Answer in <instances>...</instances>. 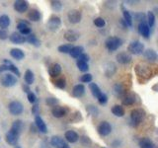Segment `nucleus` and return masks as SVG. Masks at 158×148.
Here are the masks:
<instances>
[{
	"label": "nucleus",
	"instance_id": "nucleus-1",
	"mask_svg": "<svg viewBox=\"0 0 158 148\" xmlns=\"http://www.w3.org/2000/svg\"><path fill=\"white\" fill-rule=\"evenodd\" d=\"M145 117V111L142 109H135L131 113V122L133 126L138 125L139 123L144 120Z\"/></svg>",
	"mask_w": 158,
	"mask_h": 148
},
{
	"label": "nucleus",
	"instance_id": "nucleus-2",
	"mask_svg": "<svg viewBox=\"0 0 158 148\" xmlns=\"http://www.w3.org/2000/svg\"><path fill=\"white\" fill-rule=\"evenodd\" d=\"M123 41L118 37H110L106 39L105 42V46L107 47L108 51H115L117 49H118V47H122Z\"/></svg>",
	"mask_w": 158,
	"mask_h": 148
},
{
	"label": "nucleus",
	"instance_id": "nucleus-3",
	"mask_svg": "<svg viewBox=\"0 0 158 148\" xmlns=\"http://www.w3.org/2000/svg\"><path fill=\"white\" fill-rule=\"evenodd\" d=\"M127 51L131 54H135V56L142 54L144 51V44L139 41H133L128 44Z\"/></svg>",
	"mask_w": 158,
	"mask_h": 148
},
{
	"label": "nucleus",
	"instance_id": "nucleus-4",
	"mask_svg": "<svg viewBox=\"0 0 158 148\" xmlns=\"http://www.w3.org/2000/svg\"><path fill=\"white\" fill-rule=\"evenodd\" d=\"M61 26V20L56 15H52L47 23V28L51 32H56Z\"/></svg>",
	"mask_w": 158,
	"mask_h": 148
},
{
	"label": "nucleus",
	"instance_id": "nucleus-5",
	"mask_svg": "<svg viewBox=\"0 0 158 148\" xmlns=\"http://www.w3.org/2000/svg\"><path fill=\"white\" fill-rule=\"evenodd\" d=\"M0 82H1V85L4 86V87H13L17 84L18 80L15 75H13L12 73H6L4 74V75L1 77V80H0Z\"/></svg>",
	"mask_w": 158,
	"mask_h": 148
},
{
	"label": "nucleus",
	"instance_id": "nucleus-6",
	"mask_svg": "<svg viewBox=\"0 0 158 148\" xmlns=\"http://www.w3.org/2000/svg\"><path fill=\"white\" fill-rule=\"evenodd\" d=\"M8 110L10 113L13 116H19L24 112V106L21 102L19 101H12L9 104L8 106Z\"/></svg>",
	"mask_w": 158,
	"mask_h": 148
},
{
	"label": "nucleus",
	"instance_id": "nucleus-7",
	"mask_svg": "<svg viewBox=\"0 0 158 148\" xmlns=\"http://www.w3.org/2000/svg\"><path fill=\"white\" fill-rule=\"evenodd\" d=\"M17 29H18V33H20L24 37H27L28 35L32 34V30L30 28V23L27 21H24V20H20L18 25H17Z\"/></svg>",
	"mask_w": 158,
	"mask_h": 148
},
{
	"label": "nucleus",
	"instance_id": "nucleus-8",
	"mask_svg": "<svg viewBox=\"0 0 158 148\" xmlns=\"http://www.w3.org/2000/svg\"><path fill=\"white\" fill-rule=\"evenodd\" d=\"M67 18L69 20V22L72 24H77L81 21L82 19V13L80 10L77 9H72L68 12L67 14Z\"/></svg>",
	"mask_w": 158,
	"mask_h": 148
},
{
	"label": "nucleus",
	"instance_id": "nucleus-9",
	"mask_svg": "<svg viewBox=\"0 0 158 148\" xmlns=\"http://www.w3.org/2000/svg\"><path fill=\"white\" fill-rule=\"evenodd\" d=\"M97 130L100 135L107 136L112 132V125H111V123L108 121H102L100 125H98Z\"/></svg>",
	"mask_w": 158,
	"mask_h": 148
},
{
	"label": "nucleus",
	"instance_id": "nucleus-10",
	"mask_svg": "<svg viewBox=\"0 0 158 148\" xmlns=\"http://www.w3.org/2000/svg\"><path fill=\"white\" fill-rule=\"evenodd\" d=\"M19 137L20 134H18L17 132H15L10 128V130H8L6 135H5V139H6V142L10 145H17V143L19 141Z\"/></svg>",
	"mask_w": 158,
	"mask_h": 148
},
{
	"label": "nucleus",
	"instance_id": "nucleus-11",
	"mask_svg": "<svg viewBox=\"0 0 158 148\" xmlns=\"http://www.w3.org/2000/svg\"><path fill=\"white\" fill-rule=\"evenodd\" d=\"M51 144L54 148H70L68 143L64 141L60 136H52L51 138Z\"/></svg>",
	"mask_w": 158,
	"mask_h": 148
},
{
	"label": "nucleus",
	"instance_id": "nucleus-12",
	"mask_svg": "<svg viewBox=\"0 0 158 148\" xmlns=\"http://www.w3.org/2000/svg\"><path fill=\"white\" fill-rule=\"evenodd\" d=\"M69 110L66 107H61V106H56L52 109V113L54 117H57V118H60L65 117L67 113H68Z\"/></svg>",
	"mask_w": 158,
	"mask_h": 148
},
{
	"label": "nucleus",
	"instance_id": "nucleus-13",
	"mask_svg": "<svg viewBox=\"0 0 158 148\" xmlns=\"http://www.w3.org/2000/svg\"><path fill=\"white\" fill-rule=\"evenodd\" d=\"M29 8V2L26 0H17L14 2V9L18 13H24L26 12Z\"/></svg>",
	"mask_w": 158,
	"mask_h": 148
},
{
	"label": "nucleus",
	"instance_id": "nucleus-14",
	"mask_svg": "<svg viewBox=\"0 0 158 148\" xmlns=\"http://www.w3.org/2000/svg\"><path fill=\"white\" fill-rule=\"evenodd\" d=\"M117 61L121 64H128L131 61V56L128 52H126V51H122V52H118L117 54Z\"/></svg>",
	"mask_w": 158,
	"mask_h": 148
},
{
	"label": "nucleus",
	"instance_id": "nucleus-15",
	"mask_svg": "<svg viewBox=\"0 0 158 148\" xmlns=\"http://www.w3.org/2000/svg\"><path fill=\"white\" fill-rule=\"evenodd\" d=\"M9 39H10V42L13 43L22 44L26 42V37L22 36V35L18 32H14L9 36Z\"/></svg>",
	"mask_w": 158,
	"mask_h": 148
},
{
	"label": "nucleus",
	"instance_id": "nucleus-16",
	"mask_svg": "<svg viewBox=\"0 0 158 148\" xmlns=\"http://www.w3.org/2000/svg\"><path fill=\"white\" fill-rule=\"evenodd\" d=\"M35 125L37 126V130L41 133L48 132V126L46 125V122L44 121V120L40 116H37L35 117Z\"/></svg>",
	"mask_w": 158,
	"mask_h": 148
},
{
	"label": "nucleus",
	"instance_id": "nucleus-17",
	"mask_svg": "<svg viewBox=\"0 0 158 148\" xmlns=\"http://www.w3.org/2000/svg\"><path fill=\"white\" fill-rule=\"evenodd\" d=\"M79 38H80V35H79L78 32L74 31V30H68V31H66L65 34H64V39L69 43L76 42Z\"/></svg>",
	"mask_w": 158,
	"mask_h": 148
},
{
	"label": "nucleus",
	"instance_id": "nucleus-18",
	"mask_svg": "<svg viewBox=\"0 0 158 148\" xmlns=\"http://www.w3.org/2000/svg\"><path fill=\"white\" fill-rule=\"evenodd\" d=\"M137 31L139 33V35L143 38H148L150 36V28L148 27V25L146 22H142V23H139L138 25V28H137Z\"/></svg>",
	"mask_w": 158,
	"mask_h": 148
},
{
	"label": "nucleus",
	"instance_id": "nucleus-19",
	"mask_svg": "<svg viewBox=\"0 0 158 148\" xmlns=\"http://www.w3.org/2000/svg\"><path fill=\"white\" fill-rule=\"evenodd\" d=\"M61 73V66L58 63H52L48 67V74L52 77H58Z\"/></svg>",
	"mask_w": 158,
	"mask_h": 148
},
{
	"label": "nucleus",
	"instance_id": "nucleus-20",
	"mask_svg": "<svg viewBox=\"0 0 158 148\" xmlns=\"http://www.w3.org/2000/svg\"><path fill=\"white\" fill-rule=\"evenodd\" d=\"M135 102H136V96L132 93L126 94V95L123 97V100H122L123 106H131Z\"/></svg>",
	"mask_w": 158,
	"mask_h": 148
},
{
	"label": "nucleus",
	"instance_id": "nucleus-21",
	"mask_svg": "<svg viewBox=\"0 0 158 148\" xmlns=\"http://www.w3.org/2000/svg\"><path fill=\"white\" fill-rule=\"evenodd\" d=\"M27 17L31 22H39L42 18V14L37 9H31L29 11Z\"/></svg>",
	"mask_w": 158,
	"mask_h": 148
},
{
	"label": "nucleus",
	"instance_id": "nucleus-22",
	"mask_svg": "<svg viewBox=\"0 0 158 148\" xmlns=\"http://www.w3.org/2000/svg\"><path fill=\"white\" fill-rule=\"evenodd\" d=\"M65 140L69 143H75L79 140V135L74 130H67L64 134Z\"/></svg>",
	"mask_w": 158,
	"mask_h": 148
},
{
	"label": "nucleus",
	"instance_id": "nucleus-23",
	"mask_svg": "<svg viewBox=\"0 0 158 148\" xmlns=\"http://www.w3.org/2000/svg\"><path fill=\"white\" fill-rule=\"evenodd\" d=\"M116 70H117L116 65L113 62H107L104 65V72H105V74L108 77H112L116 73Z\"/></svg>",
	"mask_w": 158,
	"mask_h": 148
},
{
	"label": "nucleus",
	"instance_id": "nucleus-24",
	"mask_svg": "<svg viewBox=\"0 0 158 148\" xmlns=\"http://www.w3.org/2000/svg\"><path fill=\"white\" fill-rule=\"evenodd\" d=\"M85 94V86L83 84H78L72 89V96L75 98H80Z\"/></svg>",
	"mask_w": 158,
	"mask_h": 148
},
{
	"label": "nucleus",
	"instance_id": "nucleus-25",
	"mask_svg": "<svg viewBox=\"0 0 158 148\" xmlns=\"http://www.w3.org/2000/svg\"><path fill=\"white\" fill-rule=\"evenodd\" d=\"M113 92L117 97H123L126 95V88L122 83H117L113 87Z\"/></svg>",
	"mask_w": 158,
	"mask_h": 148
},
{
	"label": "nucleus",
	"instance_id": "nucleus-26",
	"mask_svg": "<svg viewBox=\"0 0 158 148\" xmlns=\"http://www.w3.org/2000/svg\"><path fill=\"white\" fill-rule=\"evenodd\" d=\"M24 121L21 120H16L15 121H13L12 123V126H11V130H14L15 132H17L18 134H21L23 130H24Z\"/></svg>",
	"mask_w": 158,
	"mask_h": 148
},
{
	"label": "nucleus",
	"instance_id": "nucleus-27",
	"mask_svg": "<svg viewBox=\"0 0 158 148\" xmlns=\"http://www.w3.org/2000/svg\"><path fill=\"white\" fill-rule=\"evenodd\" d=\"M139 147L140 148H155V144L150 138H147V137H143L139 140Z\"/></svg>",
	"mask_w": 158,
	"mask_h": 148
},
{
	"label": "nucleus",
	"instance_id": "nucleus-28",
	"mask_svg": "<svg viewBox=\"0 0 158 148\" xmlns=\"http://www.w3.org/2000/svg\"><path fill=\"white\" fill-rule=\"evenodd\" d=\"M143 56H144L145 59H147L148 61H155L157 59V53L154 49L148 48L146 51H143Z\"/></svg>",
	"mask_w": 158,
	"mask_h": 148
},
{
	"label": "nucleus",
	"instance_id": "nucleus-29",
	"mask_svg": "<svg viewBox=\"0 0 158 148\" xmlns=\"http://www.w3.org/2000/svg\"><path fill=\"white\" fill-rule=\"evenodd\" d=\"M26 42L29 43L30 44H32V46L36 47H39L40 46H41V41L37 38L36 35L34 34H30L28 35V36L26 37Z\"/></svg>",
	"mask_w": 158,
	"mask_h": 148
},
{
	"label": "nucleus",
	"instance_id": "nucleus-30",
	"mask_svg": "<svg viewBox=\"0 0 158 148\" xmlns=\"http://www.w3.org/2000/svg\"><path fill=\"white\" fill-rule=\"evenodd\" d=\"M10 56H11L14 59H17V60H22L25 57V53L22 49L20 48H12L10 51Z\"/></svg>",
	"mask_w": 158,
	"mask_h": 148
},
{
	"label": "nucleus",
	"instance_id": "nucleus-31",
	"mask_svg": "<svg viewBox=\"0 0 158 148\" xmlns=\"http://www.w3.org/2000/svg\"><path fill=\"white\" fill-rule=\"evenodd\" d=\"M4 63H6L8 65V71H10V73H12L13 75H16L17 77L20 76L21 73H20V70L16 65H14V64L10 60H8V59H4Z\"/></svg>",
	"mask_w": 158,
	"mask_h": 148
},
{
	"label": "nucleus",
	"instance_id": "nucleus-32",
	"mask_svg": "<svg viewBox=\"0 0 158 148\" xmlns=\"http://www.w3.org/2000/svg\"><path fill=\"white\" fill-rule=\"evenodd\" d=\"M89 89H90L92 95L95 97L96 99H98L99 97H100L102 95V93H103L101 91L100 87H99L96 83H90V84H89Z\"/></svg>",
	"mask_w": 158,
	"mask_h": 148
},
{
	"label": "nucleus",
	"instance_id": "nucleus-33",
	"mask_svg": "<svg viewBox=\"0 0 158 148\" xmlns=\"http://www.w3.org/2000/svg\"><path fill=\"white\" fill-rule=\"evenodd\" d=\"M83 51H84L83 47L76 46V47H72L71 51H69V54H70V56L73 58H78L83 53Z\"/></svg>",
	"mask_w": 158,
	"mask_h": 148
},
{
	"label": "nucleus",
	"instance_id": "nucleus-34",
	"mask_svg": "<svg viewBox=\"0 0 158 148\" xmlns=\"http://www.w3.org/2000/svg\"><path fill=\"white\" fill-rule=\"evenodd\" d=\"M53 85L58 89H64L66 87V79L64 76L56 77V80L53 81Z\"/></svg>",
	"mask_w": 158,
	"mask_h": 148
},
{
	"label": "nucleus",
	"instance_id": "nucleus-35",
	"mask_svg": "<svg viewBox=\"0 0 158 148\" xmlns=\"http://www.w3.org/2000/svg\"><path fill=\"white\" fill-rule=\"evenodd\" d=\"M10 18L8 15H2L0 16V28L1 30H6L9 26H10Z\"/></svg>",
	"mask_w": 158,
	"mask_h": 148
},
{
	"label": "nucleus",
	"instance_id": "nucleus-36",
	"mask_svg": "<svg viewBox=\"0 0 158 148\" xmlns=\"http://www.w3.org/2000/svg\"><path fill=\"white\" fill-rule=\"evenodd\" d=\"M123 21L126 22V24L127 25V27H131L133 20H132V15L131 14V12L127 11V10H126V9H123Z\"/></svg>",
	"mask_w": 158,
	"mask_h": 148
},
{
	"label": "nucleus",
	"instance_id": "nucleus-37",
	"mask_svg": "<svg viewBox=\"0 0 158 148\" xmlns=\"http://www.w3.org/2000/svg\"><path fill=\"white\" fill-rule=\"evenodd\" d=\"M25 82H26L27 85H31V84H33L35 82V75L32 70H30V69H28V70H26V72H25Z\"/></svg>",
	"mask_w": 158,
	"mask_h": 148
},
{
	"label": "nucleus",
	"instance_id": "nucleus-38",
	"mask_svg": "<svg viewBox=\"0 0 158 148\" xmlns=\"http://www.w3.org/2000/svg\"><path fill=\"white\" fill-rule=\"evenodd\" d=\"M112 113H113V115H115L116 117H122L125 116V109L120 105H116L112 108Z\"/></svg>",
	"mask_w": 158,
	"mask_h": 148
},
{
	"label": "nucleus",
	"instance_id": "nucleus-39",
	"mask_svg": "<svg viewBox=\"0 0 158 148\" xmlns=\"http://www.w3.org/2000/svg\"><path fill=\"white\" fill-rule=\"evenodd\" d=\"M146 20H147L146 23L148 25V27H149L150 29L154 27V25H155V15L152 11H148V13L146 15Z\"/></svg>",
	"mask_w": 158,
	"mask_h": 148
},
{
	"label": "nucleus",
	"instance_id": "nucleus-40",
	"mask_svg": "<svg viewBox=\"0 0 158 148\" xmlns=\"http://www.w3.org/2000/svg\"><path fill=\"white\" fill-rule=\"evenodd\" d=\"M51 7L54 12H59L61 11V9L63 7V4L61 1H58V0H53L51 2Z\"/></svg>",
	"mask_w": 158,
	"mask_h": 148
},
{
	"label": "nucleus",
	"instance_id": "nucleus-41",
	"mask_svg": "<svg viewBox=\"0 0 158 148\" xmlns=\"http://www.w3.org/2000/svg\"><path fill=\"white\" fill-rule=\"evenodd\" d=\"M86 111L89 115H91L92 117H97L99 115V109L94 105L86 106Z\"/></svg>",
	"mask_w": 158,
	"mask_h": 148
},
{
	"label": "nucleus",
	"instance_id": "nucleus-42",
	"mask_svg": "<svg viewBox=\"0 0 158 148\" xmlns=\"http://www.w3.org/2000/svg\"><path fill=\"white\" fill-rule=\"evenodd\" d=\"M135 19V21L136 22H139V23H142V22H146V15L142 12H136L135 15L132 16V20Z\"/></svg>",
	"mask_w": 158,
	"mask_h": 148
},
{
	"label": "nucleus",
	"instance_id": "nucleus-43",
	"mask_svg": "<svg viewBox=\"0 0 158 148\" xmlns=\"http://www.w3.org/2000/svg\"><path fill=\"white\" fill-rule=\"evenodd\" d=\"M76 65H77V68H78L81 72H86V71L89 70V64L86 63V62H83V61H81V60H79V59H77Z\"/></svg>",
	"mask_w": 158,
	"mask_h": 148
},
{
	"label": "nucleus",
	"instance_id": "nucleus-44",
	"mask_svg": "<svg viewBox=\"0 0 158 148\" xmlns=\"http://www.w3.org/2000/svg\"><path fill=\"white\" fill-rule=\"evenodd\" d=\"M72 44L71 43H66V44H61L58 47V51L60 53H69V51H71Z\"/></svg>",
	"mask_w": 158,
	"mask_h": 148
},
{
	"label": "nucleus",
	"instance_id": "nucleus-45",
	"mask_svg": "<svg viewBox=\"0 0 158 148\" xmlns=\"http://www.w3.org/2000/svg\"><path fill=\"white\" fill-rule=\"evenodd\" d=\"M82 121V116H81V113L80 112H75L71 115V117H70V121L72 123H76V122H79Z\"/></svg>",
	"mask_w": 158,
	"mask_h": 148
},
{
	"label": "nucleus",
	"instance_id": "nucleus-46",
	"mask_svg": "<svg viewBox=\"0 0 158 148\" xmlns=\"http://www.w3.org/2000/svg\"><path fill=\"white\" fill-rule=\"evenodd\" d=\"M46 104L49 107H56L57 106V104H58V100L56 98H54V97H48L46 99Z\"/></svg>",
	"mask_w": 158,
	"mask_h": 148
},
{
	"label": "nucleus",
	"instance_id": "nucleus-47",
	"mask_svg": "<svg viewBox=\"0 0 158 148\" xmlns=\"http://www.w3.org/2000/svg\"><path fill=\"white\" fill-rule=\"evenodd\" d=\"M79 140H80L81 144L84 146H89L92 144V140L87 135H82L81 137H79Z\"/></svg>",
	"mask_w": 158,
	"mask_h": 148
},
{
	"label": "nucleus",
	"instance_id": "nucleus-48",
	"mask_svg": "<svg viewBox=\"0 0 158 148\" xmlns=\"http://www.w3.org/2000/svg\"><path fill=\"white\" fill-rule=\"evenodd\" d=\"M94 25H95L96 27L98 28H103V27H105V25H106V22H105V20H104L103 18L101 17H98L96 18L95 20H94Z\"/></svg>",
	"mask_w": 158,
	"mask_h": 148
},
{
	"label": "nucleus",
	"instance_id": "nucleus-49",
	"mask_svg": "<svg viewBox=\"0 0 158 148\" xmlns=\"http://www.w3.org/2000/svg\"><path fill=\"white\" fill-rule=\"evenodd\" d=\"M92 79H93V77L90 73H85L80 77V81L82 83H91Z\"/></svg>",
	"mask_w": 158,
	"mask_h": 148
},
{
	"label": "nucleus",
	"instance_id": "nucleus-50",
	"mask_svg": "<svg viewBox=\"0 0 158 148\" xmlns=\"http://www.w3.org/2000/svg\"><path fill=\"white\" fill-rule=\"evenodd\" d=\"M27 98H28V101L31 103V104H35L38 102V98L36 96V94H35L34 92H30L27 94Z\"/></svg>",
	"mask_w": 158,
	"mask_h": 148
},
{
	"label": "nucleus",
	"instance_id": "nucleus-51",
	"mask_svg": "<svg viewBox=\"0 0 158 148\" xmlns=\"http://www.w3.org/2000/svg\"><path fill=\"white\" fill-rule=\"evenodd\" d=\"M98 102L100 105H105V104L108 102V97L105 93H102V95L98 98Z\"/></svg>",
	"mask_w": 158,
	"mask_h": 148
},
{
	"label": "nucleus",
	"instance_id": "nucleus-52",
	"mask_svg": "<svg viewBox=\"0 0 158 148\" xmlns=\"http://www.w3.org/2000/svg\"><path fill=\"white\" fill-rule=\"evenodd\" d=\"M32 113H33L36 117L39 116V113H40V107H39L38 102H37V103H35V104H34V106L32 107Z\"/></svg>",
	"mask_w": 158,
	"mask_h": 148
},
{
	"label": "nucleus",
	"instance_id": "nucleus-53",
	"mask_svg": "<svg viewBox=\"0 0 158 148\" xmlns=\"http://www.w3.org/2000/svg\"><path fill=\"white\" fill-rule=\"evenodd\" d=\"M78 59L79 60H81V61H83V62H86V63H88V61L90 60V57H89V56L87 53H82L80 56L78 57Z\"/></svg>",
	"mask_w": 158,
	"mask_h": 148
},
{
	"label": "nucleus",
	"instance_id": "nucleus-54",
	"mask_svg": "<svg viewBox=\"0 0 158 148\" xmlns=\"http://www.w3.org/2000/svg\"><path fill=\"white\" fill-rule=\"evenodd\" d=\"M8 39V33L5 31V30L0 29V39L4 41V39Z\"/></svg>",
	"mask_w": 158,
	"mask_h": 148
},
{
	"label": "nucleus",
	"instance_id": "nucleus-55",
	"mask_svg": "<svg viewBox=\"0 0 158 148\" xmlns=\"http://www.w3.org/2000/svg\"><path fill=\"white\" fill-rule=\"evenodd\" d=\"M22 89H23V91H24L25 93H27V94L31 92V89H30V86L27 85V84H23V85H22Z\"/></svg>",
	"mask_w": 158,
	"mask_h": 148
},
{
	"label": "nucleus",
	"instance_id": "nucleus-56",
	"mask_svg": "<svg viewBox=\"0 0 158 148\" xmlns=\"http://www.w3.org/2000/svg\"><path fill=\"white\" fill-rule=\"evenodd\" d=\"M5 71H8V65L6 63H3L0 65V72H5Z\"/></svg>",
	"mask_w": 158,
	"mask_h": 148
},
{
	"label": "nucleus",
	"instance_id": "nucleus-57",
	"mask_svg": "<svg viewBox=\"0 0 158 148\" xmlns=\"http://www.w3.org/2000/svg\"><path fill=\"white\" fill-rule=\"evenodd\" d=\"M121 141L120 140H115V141H114L113 143H112V146L114 147V148H118V147H120V145H121Z\"/></svg>",
	"mask_w": 158,
	"mask_h": 148
},
{
	"label": "nucleus",
	"instance_id": "nucleus-58",
	"mask_svg": "<svg viewBox=\"0 0 158 148\" xmlns=\"http://www.w3.org/2000/svg\"><path fill=\"white\" fill-rule=\"evenodd\" d=\"M30 130H31V131L34 132V133H35V132H37V130H37V126L35 125V123H33V125H30Z\"/></svg>",
	"mask_w": 158,
	"mask_h": 148
},
{
	"label": "nucleus",
	"instance_id": "nucleus-59",
	"mask_svg": "<svg viewBox=\"0 0 158 148\" xmlns=\"http://www.w3.org/2000/svg\"><path fill=\"white\" fill-rule=\"evenodd\" d=\"M121 23H122V25H123V26L125 27V28H127V25L126 24L125 21H123V19H121Z\"/></svg>",
	"mask_w": 158,
	"mask_h": 148
},
{
	"label": "nucleus",
	"instance_id": "nucleus-60",
	"mask_svg": "<svg viewBox=\"0 0 158 148\" xmlns=\"http://www.w3.org/2000/svg\"><path fill=\"white\" fill-rule=\"evenodd\" d=\"M16 148H21V147H20V146H16Z\"/></svg>",
	"mask_w": 158,
	"mask_h": 148
},
{
	"label": "nucleus",
	"instance_id": "nucleus-61",
	"mask_svg": "<svg viewBox=\"0 0 158 148\" xmlns=\"http://www.w3.org/2000/svg\"><path fill=\"white\" fill-rule=\"evenodd\" d=\"M101 148H106V147H101Z\"/></svg>",
	"mask_w": 158,
	"mask_h": 148
}]
</instances>
